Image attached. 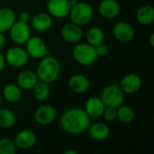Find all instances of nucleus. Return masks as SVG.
I'll use <instances>...</instances> for the list:
<instances>
[{"label":"nucleus","mask_w":154,"mask_h":154,"mask_svg":"<svg viewBox=\"0 0 154 154\" xmlns=\"http://www.w3.org/2000/svg\"><path fill=\"white\" fill-rule=\"evenodd\" d=\"M117 119L123 124H130L135 118L134 109L127 105H121L116 108Z\"/></svg>","instance_id":"nucleus-26"},{"label":"nucleus","mask_w":154,"mask_h":154,"mask_svg":"<svg viewBox=\"0 0 154 154\" xmlns=\"http://www.w3.org/2000/svg\"><path fill=\"white\" fill-rule=\"evenodd\" d=\"M108 46L106 44H105L104 42L97 45L95 47V51H96V53L97 55V57H103V56H106L107 53H108Z\"/></svg>","instance_id":"nucleus-30"},{"label":"nucleus","mask_w":154,"mask_h":154,"mask_svg":"<svg viewBox=\"0 0 154 154\" xmlns=\"http://www.w3.org/2000/svg\"><path fill=\"white\" fill-rule=\"evenodd\" d=\"M98 12L106 19H114L121 12V6L117 0H102L98 5Z\"/></svg>","instance_id":"nucleus-16"},{"label":"nucleus","mask_w":154,"mask_h":154,"mask_svg":"<svg viewBox=\"0 0 154 154\" xmlns=\"http://www.w3.org/2000/svg\"><path fill=\"white\" fill-rule=\"evenodd\" d=\"M72 56L79 64L83 66H90L94 64L97 59L95 47L88 42H78L72 50Z\"/></svg>","instance_id":"nucleus-4"},{"label":"nucleus","mask_w":154,"mask_h":154,"mask_svg":"<svg viewBox=\"0 0 154 154\" xmlns=\"http://www.w3.org/2000/svg\"><path fill=\"white\" fill-rule=\"evenodd\" d=\"M31 20V15L28 12L26 11H23L19 14L18 15V21L20 22H23V23H28Z\"/></svg>","instance_id":"nucleus-31"},{"label":"nucleus","mask_w":154,"mask_h":154,"mask_svg":"<svg viewBox=\"0 0 154 154\" xmlns=\"http://www.w3.org/2000/svg\"><path fill=\"white\" fill-rule=\"evenodd\" d=\"M88 131L91 138L98 142L106 140L111 134L110 127L103 122H97L92 125L90 124Z\"/></svg>","instance_id":"nucleus-19"},{"label":"nucleus","mask_w":154,"mask_h":154,"mask_svg":"<svg viewBox=\"0 0 154 154\" xmlns=\"http://www.w3.org/2000/svg\"><path fill=\"white\" fill-rule=\"evenodd\" d=\"M72 23L83 26L89 23L94 16V9L88 2H77L69 14Z\"/></svg>","instance_id":"nucleus-3"},{"label":"nucleus","mask_w":154,"mask_h":154,"mask_svg":"<svg viewBox=\"0 0 154 154\" xmlns=\"http://www.w3.org/2000/svg\"><path fill=\"white\" fill-rule=\"evenodd\" d=\"M38 80L39 79L37 77L36 72L29 69L23 70L22 72H20L16 79L18 87L23 90H31Z\"/></svg>","instance_id":"nucleus-20"},{"label":"nucleus","mask_w":154,"mask_h":154,"mask_svg":"<svg viewBox=\"0 0 154 154\" xmlns=\"http://www.w3.org/2000/svg\"><path fill=\"white\" fill-rule=\"evenodd\" d=\"M2 101H3V97H2V95L0 94V106H1V105H2Z\"/></svg>","instance_id":"nucleus-37"},{"label":"nucleus","mask_w":154,"mask_h":154,"mask_svg":"<svg viewBox=\"0 0 154 154\" xmlns=\"http://www.w3.org/2000/svg\"><path fill=\"white\" fill-rule=\"evenodd\" d=\"M8 32H10V38L12 41L18 45L24 44L32 36L29 24L20 21H15Z\"/></svg>","instance_id":"nucleus-8"},{"label":"nucleus","mask_w":154,"mask_h":154,"mask_svg":"<svg viewBox=\"0 0 154 154\" xmlns=\"http://www.w3.org/2000/svg\"><path fill=\"white\" fill-rule=\"evenodd\" d=\"M5 61L13 68L24 67L29 61V55L25 49L20 46L11 47L7 50L5 55Z\"/></svg>","instance_id":"nucleus-6"},{"label":"nucleus","mask_w":154,"mask_h":154,"mask_svg":"<svg viewBox=\"0 0 154 154\" xmlns=\"http://www.w3.org/2000/svg\"><path fill=\"white\" fill-rule=\"evenodd\" d=\"M14 141L18 149L30 150L35 145L37 142V136L32 130L23 129L17 133Z\"/></svg>","instance_id":"nucleus-13"},{"label":"nucleus","mask_w":154,"mask_h":154,"mask_svg":"<svg viewBox=\"0 0 154 154\" xmlns=\"http://www.w3.org/2000/svg\"><path fill=\"white\" fill-rule=\"evenodd\" d=\"M69 1V5H70V7H72V6H74L76 4H77V0H68Z\"/></svg>","instance_id":"nucleus-36"},{"label":"nucleus","mask_w":154,"mask_h":154,"mask_svg":"<svg viewBox=\"0 0 154 154\" xmlns=\"http://www.w3.org/2000/svg\"><path fill=\"white\" fill-rule=\"evenodd\" d=\"M68 85L72 92L76 94H82L89 89L90 80L83 74H75L69 78Z\"/></svg>","instance_id":"nucleus-17"},{"label":"nucleus","mask_w":154,"mask_h":154,"mask_svg":"<svg viewBox=\"0 0 154 154\" xmlns=\"http://www.w3.org/2000/svg\"><path fill=\"white\" fill-rule=\"evenodd\" d=\"M118 85L125 94H134L141 89L143 80L138 74L129 73L121 79Z\"/></svg>","instance_id":"nucleus-11"},{"label":"nucleus","mask_w":154,"mask_h":154,"mask_svg":"<svg viewBox=\"0 0 154 154\" xmlns=\"http://www.w3.org/2000/svg\"><path fill=\"white\" fill-rule=\"evenodd\" d=\"M102 116L107 122H114L117 119V112L116 107L112 106H106L103 112Z\"/></svg>","instance_id":"nucleus-29"},{"label":"nucleus","mask_w":154,"mask_h":154,"mask_svg":"<svg viewBox=\"0 0 154 154\" xmlns=\"http://www.w3.org/2000/svg\"><path fill=\"white\" fill-rule=\"evenodd\" d=\"M16 116L8 108H0V127L11 128L15 125Z\"/></svg>","instance_id":"nucleus-27"},{"label":"nucleus","mask_w":154,"mask_h":154,"mask_svg":"<svg viewBox=\"0 0 154 154\" xmlns=\"http://www.w3.org/2000/svg\"><path fill=\"white\" fill-rule=\"evenodd\" d=\"M6 65V61H5V55H3L2 53H0V72H2Z\"/></svg>","instance_id":"nucleus-32"},{"label":"nucleus","mask_w":154,"mask_h":154,"mask_svg":"<svg viewBox=\"0 0 154 154\" xmlns=\"http://www.w3.org/2000/svg\"><path fill=\"white\" fill-rule=\"evenodd\" d=\"M57 118V111L51 105H42L34 111V120L41 125H49Z\"/></svg>","instance_id":"nucleus-9"},{"label":"nucleus","mask_w":154,"mask_h":154,"mask_svg":"<svg viewBox=\"0 0 154 154\" xmlns=\"http://www.w3.org/2000/svg\"><path fill=\"white\" fill-rule=\"evenodd\" d=\"M60 35L61 38L69 43H78L83 37V31L81 26L71 22L62 26Z\"/></svg>","instance_id":"nucleus-12"},{"label":"nucleus","mask_w":154,"mask_h":154,"mask_svg":"<svg viewBox=\"0 0 154 154\" xmlns=\"http://www.w3.org/2000/svg\"><path fill=\"white\" fill-rule=\"evenodd\" d=\"M16 21V15L9 7H0V32L5 33L10 30Z\"/></svg>","instance_id":"nucleus-21"},{"label":"nucleus","mask_w":154,"mask_h":154,"mask_svg":"<svg viewBox=\"0 0 154 154\" xmlns=\"http://www.w3.org/2000/svg\"><path fill=\"white\" fill-rule=\"evenodd\" d=\"M105 107L106 106L100 97H92L87 100L84 110L90 118H99L102 116Z\"/></svg>","instance_id":"nucleus-18"},{"label":"nucleus","mask_w":154,"mask_h":154,"mask_svg":"<svg viewBox=\"0 0 154 154\" xmlns=\"http://www.w3.org/2000/svg\"><path fill=\"white\" fill-rule=\"evenodd\" d=\"M149 41H150V45L153 48L154 47V33H152L150 38H149Z\"/></svg>","instance_id":"nucleus-34"},{"label":"nucleus","mask_w":154,"mask_h":154,"mask_svg":"<svg viewBox=\"0 0 154 154\" xmlns=\"http://www.w3.org/2000/svg\"><path fill=\"white\" fill-rule=\"evenodd\" d=\"M60 124L66 133L72 135H79L88 131L91 124V119L84 109L70 107L61 114Z\"/></svg>","instance_id":"nucleus-1"},{"label":"nucleus","mask_w":154,"mask_h":154,"mask_svg":"<svg viewBox=\"0 0 154 154\" xmlns=\"http://www.w3.org/2000/svg\"><path fill=\"white\" fill-rule=\"evenodd\" d=\"M33 30L39 32L49 31L52 26V16L50 14L40 12L35 14L30 20Z\"/></svg>","instance_id":"nucleus-15"},{"label":"nucleus","mask_w":154,"mask_h":154,"mask_svg":"<svg viewBox=\"0 0 154 154\" xmlns=\"http://www.w3.org/2000/svg\"><path fill=\"white\" fill-rule=\"evenodd\" d=\"M3 97L9 103H17L22 97V89L17 84H7L3 89Z\"/></svg>","instance_id":"nucleus-23"},{"label":"nucleus","mask_w":154,"mask_h":154,"mask_svg":"<svg viewBox=\"0 0 154 154\" xmlns=\"http://www.w3.org/2000/svg\"><path fill=\"white\" fill-rule=\"evenodd\" d=\"M46 6L49 14L55 18H65L71 8L68 0H48Z\"/></svg>","instance_id":"nucleus-14"},{"label":"nucleus","mask_w":154,"mask_h":154,"mask_svg":"<svg viewBox=\"0 0 154 154\" xmlns=\"http://www.w3.org/2000/svg\"><path fill=\"white\" fill-rule=\"evenodd\" d=\"M99 97L106 106L117 108L125 103V93L122 91L118 84L105 87L101 90Z\"/></svg>","instance_id":"nucleus-5"},{"label":"nucleus","mask_w":154,"mask_h":154,"mask_svg":"<svg viewBox=\"0 0 154 154\" xmlns=\"http://www.w3.org/2000/svg\"><path fill=\"white\" fill-rule=\"evenodd\" d=\"M86 38H87L88 43L96 47L97 45L104 42L105 32L101 28L94 26V27H91L90 29H88V31L87 32V34H86Z\"/></svg>","instance_id":"nucleus-25"},{"label":"nucleus","mask_w":154,"mask_h":154,"mask_svg":"<svg viewBox=\"0 0 154 154\" xmlns=\"http://www.w3.org/2000/svg\"><path fill=\"white\" fill-rule=\"evenodd\" d=\"M79 152H77V151H75V150H67L64 154H78Z\"/></svg>","instance_id":"nucleus-35"},{"label":"nucleus","mask_w":154,"mask_h":154,"mask_svg":"<svg viewBox=\"0 0 154 154\" xmlns=\"http://www.w3.org/2000/svg\"><path fill=\"white\" fill-rule=\"evenodd\" d=\"M32 97L38 101H44L46 100L51 93V89L49 84L38 80L37 83L32 88Z\"/></svg>","instance_id":"nucleus-24"},{"label":"nucleus","mask_w":154,"mask_h":154,"mask_svg":"<svg viewBox=\"0 0 154 154\" xmlns=\"http://www.w3.org/2000/svg\"><path fill=\"white\" fill-rule=\"evenodd\" d=\"M5 37L3 32H0V51L5 47Z\"/></svg>","instance_id":"nucleus-33"},{"label":"nucleus","mask_w":154,"mask_h":154,"mask_svg":"<svg viewBox=\"0 0 154 154\" xmlns=\"http://www.w3.org/2000/svg\"><path fill=\"white\" fill-rule=\"evenodd\" d=\"M24 44L29 57L33 59L41 60L49 53L46 42L39 36H31Z\"/></svg>","instance_id":"nucleus-7"},{"label":"nucleus","mask_w":154,"mask_h":154,"mask_svg":"<svg viewBox=\"0 0 154 154\" xmlns=\"http://www.w3.org/2000/svg\"><path fill=\"white\" fill-rule=\"evenodd\" d=\"M136 20L142 25H150L154 22V8L150 5H143L136 12Z\"/></svg>","instance_id":"nucleus-22"},{"label":"nucleus","mask_w":154,"mask_h":154,"mask_svg":"<svg viewBox=\"0 0 154 154\" xmlns=\"http://www.w3.org/2000/svg\"><path fill=\"white\" fill-rule=\"evenodd\" d=\"M35 72L39 80L51 84L55 82L60 76L61 64L57 58L47 55L41 59Z\"/></svg>","instance_id":"nucleus-2"},{"label":"nucleus","mask_w":154,"mask_h":154,"mask_svg":"<svg viewBox=\"0 0 154 154\" xmlns=\"http://www.w3.org/2000/svg\"><path fill=\"white\" fill-rule=\"evenodd\" d=\"M113 34L117 41L126 43L134 40L135 32L132 24L125 21H120L114 25Z\"/></svg>","instance_id":"nucleus-10"},{"label":"nucleus","mask_w":154,"mask_h":154,"mask_svg":"<svg viewBox=\"0 0 154 154\" xmlns=\"http://www.w3.org/2000/svg\"><path fill=\"white\" fill-rule=\"evenodd\" d=\"M16 149L17 147L13 139L9 137L0 138V154H14Z\"/></svg>","instance_id":"nucleus-28"}]
</instances>
